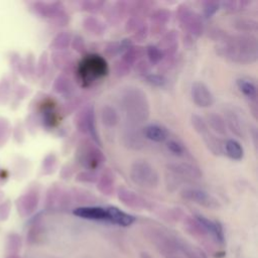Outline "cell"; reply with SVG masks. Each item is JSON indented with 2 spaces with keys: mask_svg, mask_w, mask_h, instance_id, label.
<instances>
[{
  "mask_svg": "<svg viewBox=\"0 0 258 258\" xmlns=\"http://www.w3.org/2000/svg\"><path fill=\"white\" fill-rule=\"evenodd\" d=\"M215 49L218 55L234 63H253L258 58V42L252 34L227 33Z\"/></svg>",
  "mask_w": 258,
  "mask_h": 258,
  "instance_id": "1",
  "label": "cell"
},
{
  "mask_svg": "<svg viewBox=\"0 0 258 258\" xmlns=\"http://www.w3.org/2000/svg\"><path fill=\"white\" fill-rule=\"evenodd\" d=\"M119 105L129 124L138 125L149 118V102L146 94L140 88H124L119 96Z\"/></svg>",
  "mask_w": 258,
  "mask_h": 258,
  "instance_id": "2",
  "label": "cell"
},
{
  "mask_svg": "<svg viewBox=\"0 0 258 258\" xmlns=\"http://www.w3.org/2000/svg\"><path fill=\"white\" fill-rule=\"evenodd\" d=\"M109 67L106 59L96 53H91L83 57L79 62L76 76L80 85L84 88L91 87L100 79L106 77Z\"/></svg>",
  "mask_w": 258,
  "mask_h": 258,
  "instance_id": "3",
  "label": "cell"
},
{
  "mask_svg": "<svg viewBox=\"0 0 258 258\" xmlns=\"http://www.w3.org/2000/svg\"><path fill=\"white\" fill-rule=\"evenodd\" d=\"M76 160L87 170H96L103 165L106 157L99 146L89 140H82L76 149Z\"/></svg>",
  "mask_w": 258,
  "mask_h": 258,
  "instance_id": "4",
  "label": "cell"
},
{
  "mask_svg": "<svg viewBox=\"0 0 258 258\" xmlns=\"http://www.w3.org/2000/svg\"><path fill=\"white\" fill-rule=\"evenodd\" d=\"M129 176L135 184L145 188H155L159 183V175L155 167L142 159L135 160L130 165Z\"/></svg>",
  "mask_w": 258,
  "mask_h": 258,
  "instance_id": "5",
  "label": "cell"
},
{
  "mask_svg": "<svg viewBox=\"0 0 258 258\" xmlns=\"http://www.w3.org/2000/svg\"><path fill=\"white\" fill-rule=\"evenodd\" d=\"M64 8L60 1H36L31 4L32 11L38 17L51 20L58 25H66L69 21V15Z\"/></svg>",
  "mask_w": 258,
  "mask_h": 258,
  "instance_id": "6",
  "label": "cell"
},
{
  "mask_svg": "<svg viewBox=\"0 0 258 258\" xmlns=\"http://www.w3.org/2000/svg\"><path fill=\"white\" fill-rule=\"evenodd\" d=\"M176 19L180 26L192 36H201L205 31V24L201 14L191 9L187 4L182 3L175 11Z\"/></svg>",
  "mask_w": 258,
  "mask_h": 258,
  "instance_id": "7",
  "label": "cell"
},
{
  "mask_svg": "<svg viewBox=\"0 0 258 258\" xmlns=\"http://www.w3.org/2000/svg\"><path fill=\"white\" fill-rule=\"evenodd\" d=\"M74 125L79 132L89 135L93 142L97 145H101V140L96 129L95 110L93 105L83 106L75 113Z\"/></svg>",
  "mask_w": 258,
  "mask_h": 258,
  "instance_id": "8",
  "label": "cell"
},
{
  "mask_svg": "<svg viewBox=\"0 0 258 258\" xmlns=\"http://www.w3.org/2000/svg\"><path fill=\"white\" fill-rule=\"evenodd\" d=\"M180 197L185 201L195 203L207 209L216 210L221 207L220 202L213 195L204 189L196 187H184L180 191Z\"/></svg>",
  "mask_w": 258,
  "mask_h": 258,
  "instance_id": "9",
  "label": "cell"
},
{
  "mask_svg": "<svg viewBox=\"0 0 258 258\" xmlns=\"http://www.w3.org/2000/svg\"><path fill=\"white\" fill-rule=\"evenodd\" d=\"M166 168L177 179H199L203 177L202 169L198 165L186 161L170 162L166 165Z\"/></svg>",
  "mask_w": 258,
  "mask_h": 258,
  "instance_id": "10",
  "label": "cell"
},
{
  "mask_svg": "<svg viewBox=\"0 0 258 258\" xmlns=\"http://www.w3.org/2000/svg\"><path fill=\"white\" fill-rule=\"evenodd\" d=\"M39 203V191L36 187L30 188L16 200V209L21 217H28L35 212Z\"/></svg>",
  "mask_w": 258,
  "mask_h": 258,
  "instance_id": "11",
  "label": "cell"
},
{
  "mask_svg": "<svg viewBox=\"0 0 258 258\" xmlns=\"http://www.w3.org/2000/svg\"><path fill=\"white\" fill-rule=\"evenodd\" d=\"M190 96L192 102L201 108H209L215 102L213 93L203 82H195L191 85Z\"/></svg>",
  "mask_w": 258,
  "mask_h": 258,
  "instance_id": "12",
  "label": "cell"
},
{
  "mask_svg": "<svg viewBox=\"0 0 258 258\" xmlns=\"http://www.w3.org/2000/svg\"><path fill=\"white\" fill-rule=\"evenodd\" d=\"M117 197L123 205L134 210H143L150 207V204L148 201H146L144 198L140 197L135 191L125 186L118 187Z\"/></svg>",
  "mask_w": 258,
  "mask_h": 258,
  "instance_id": "13",
  "label": "cell"
},
{
  "mask_svg": "<svg viewBox=\"0 0 258 258\" xmlns=\"http://www.w3.org/2000/svg\"><path fill=\"white\" fill-rule=\"evenodd\" d=\"M158 48L161 50L163 54V59H172L178 49V34L177 31L171 29L165 32L160 38L158 44Z\"/></svg>",
  "mask_w": 258,
  "mask_h": 258,
  "instance_id": "14",
  "label": "cell"
},
{
  "mask_svg": "<svg viewBox=\"0 0 258 258\" xmlns=\"http://www.w3.org/2000/svg\"><path fill=\"white\" fill-rule=\"evenodd\" d=\"M195 218L198 220V222L201 224L207 235H210L217 243L219 244H224L225 242V235H224V230L220 222L218 221H213L208 219L205 216L202 215H196Z\"/></svg>",
  "mask_w": 258,
  "mask_h": 258,
  "instance_id": "15",
  "label": "cell"
},
{
  "mask_svg": "<svg viewBox=\"0 0 258 258\" xmlns=\"http://www.w3.org/2000/svg\"><path fill=\"white\" fill-rule=\"evenodd\" d=\"M225 113V122L227 125V129L234 133L237 137L245 139L246 138V128L244 122L240 115L233 109L227 108L224 111Z\"/></svg>",
  "mask_w": 258,
  "mask_h": 258,
  "instance_id": "16",
  "label": "cell"
},
{
  "mask_svg": "<svg viewBox=\"0 0 258 258\" xmlns=\"http://www.w3.org/2000/svg\"><path fill=\"white\" fill-rule=\"evenodd\" d=\"M74 215L91 221H100V222H109V214L107 208L102 207H79L74 210Z\"/></svg>",
  "mask_w": 258,
  "mask_h": 258,
  "instance_id": "17",
  "label": "cell"
},
{
  "mask_svg": "<svg viewBox=\"0 0 258 258\" xmlns=\"http://www.w3.org/2000/svg\"><path fill=\"white\" fill-rule=\"evenodd\" d=\"M136 125L129 124L123 131L122 138L123 143L130 149L133 150H140L145 145V138L142 134V130L139 131L135 128Z\"/></svg>",
  "mask_w": 258,
  "mask_h": 258,
  "instance_id": "18",
  "label": "cell"
},
{
  "mask_svg": "<svg viewBox=\"0 0 258 258\" xmlns=\"http://www.w3.org/2000/svg\"><path fill=\"white\" fill-rule=\"evenodd\" d=\"M127 15H129L128 1H116L106 10L107 20L113 24L118 23Z\"/></svg>",
  "mask_w": 258,
  "mask_h": 258,
  "instance_id": "19",
  "label": "cell"
},
{
  "mask_svg": "<svg viewBox=\"0 0 258 258\" xmlns=\"http://www.w3.org/2000/svg\"><path fill=\"white\" fill-rule=\"evenodd\" d=\"M97 189L105 196H112L115 190V178L113 172L109 168H105L98 176L96 181Z\"/></svg>",
  "mask_w": 258,
  "mask_h": 258,
  "instance_id": "20",
  "label": "cell"
},
{
  "mask_svg": "<svg viewBox=\"0 0 258 258\" xmlns=\"http://www.w3.org/2000/svg\"><path fill=\"white\" fill-rule=\"evenodd\" d=\"M51 60L55 68L61 71L64 75L71 73L74 68V58L73 55L66 51H53L51 54Z\"/></svg>",
  "mask_w": 258,
  "mask_h": 258,
  "instance_id": "21",
  "label": "cell"
},
{
  "mask_svg": "<svg viewBox=\"0 0 258 258\" xmlns=\"http://www.w3.org/2000/svg\"><path fill=\"white\" fill-rule=\"evenodd\" d=\"M142 134L145 139L153 142H163L168 138L167 129L159 124H148L142 129Z\"/></svg>",
  "mask_w": 258,
  "mask_h": 258,
  "instance_id": "22",
  "label": "cell"
},
{
  "mask_svg": "<svg viewBox=\"0 0 258 258\" xmlns=\"http://www.w3.org/2000/svg\"><path fill=\"white\" fill-rule=\"evenodd\" d=\"M108 214H109V219L110 223L122 226V227H128L132 225L135 221L134 216L125 213L124 211L118 209L117 207H108Z\"/></svg>",
  "mask_w": 258,
  "mask_h": 258,
  "instance_id": "23",
  "label": "cell"
},
{
  "mask_svg": "<svg viewBox=\"0 0 258 258\" xmlns=\"http://www.w3.org/2000/svg\"><path fill=\"white\" fill-rule=\"evenodd\" d=\"M201 138L203 139L207 148L212 152V154L216 156H221L224 154V143L210 129L203 133L201 135Z\"/></svg>",
  "mask_w": 258,
  "mask_h": 258,
  "instance_id": "24",
  "label": "cell"
},
{
  "mask_svg": "<svg viewBox=\"0 0 258 258\" xmlns=\"http://www.w3.org/2000/svg\"><path fill=\"white\" fill-rule=\"evenodd\" d=\"M82 25L86 31L94 35H102L106 31L105 22L93 15L86 16L82 21Z\"/></svg>",
  "mask_w": 258,
  "mask_h": 258,
  "instance_id": "25",
  "label": "cell"
},
{
  "mask_svg": "<svg viewBox=\"0 0 258 258\" xmlns=\"http://www.w3.org/2000/svg\"><path fill=\"white\" fill-rule=\"evenodd\" d=\"M131 45H133V41L130 38H124L120 41L109 42L104 49V53L107 57L112 58L118 54L122 55Z\"/></svg>",
  "mask_w": 258,
  "mask_h": 258,
  "instance_id": "26",
  "label": "cell"
},
{
  "mask_svg": "<svg viewBox=\"0 0 258 258\" xmlns=\"http://www.w3.org/2000/svg\"><path fill=\"white\" fill-rule=\"evenodd\" d=\"M155 2L143 0V1H129V15L130 16H138L143 18L145 15L150 14L153 10Z\"/></svg>",
  "mask_w": 258,
  "mask_h": 258,
  "instance_id": "27",
  "label": "cell"
},
{
  "mask_svg": "<svg viewBox=\"0 0 258 258\" xmlns=\"http://www.w3.org/2000/svg\"><path fill=\"white\" fill-rule=\"evenodd\" d=\"M233 27L242 34H251L258 29V22L253 18L237 17L232 21Z\"/></svg>",
  "mask_w": 258,
  "mask_h": 258,
  "instance_id": "28",
  "label": "cell"
},
{
  "mask_svg": "<svg viewBox=\"0 0 258 258\" xmlns=\"http://www.w3.org/2000/svg\"><path fill=\"white\" fill-rule=\"evenodd\" d=\"M205 120H206L209 128H211L214 132H216L217 134L222 135V136L227 135L228 129H227V125H226V122H225V119L223 116H221L220 114H217L215 112H212L207 115Z\"/></svg>",
  "mask_w": 258,
  "mask_h": 258,
  "instance_id": "29",
  "label": "cell"
},
{
  "mask_svg": "<svg viewBox=\"0 0 258 258\" xmlns=\"http://www.w3.org/2000/svg\"><path fill=\"white\" fill-rule=\"evenodd\" d=\"M52 90L54 93L62 95V96H69L74 91V85L72 80L64 74L58 75L52 84Z\"/></svg>",
  "mask_w": 258,
  "mask_h": 258,
  "instance_id": "30",
  "label": "cell"
},
{
  "mask_svg": "<svg viewBox=\"0 0 258 258\" xmlns=\"http://www.w3.org/2000/svg\"><path fill=\"white\" fill-rule=\"evenodd\" d=\"M100 118L102 123L109 128L115 127L120 121V117L117 110L111 105H104L101 108Z\"/></svg>",
  "mask_w": 258,
  "mask_h": 258,
  "instance_id": "31",
  "label": "cell"
},
{
  "mask_svg": "<svg viewBox=\"0 0 258 258\" xmlns=\"http://www.w3.org/2000/svg\"><path fill=\"white\" fill-rule=\"evenodd\" d=\"M73 34L70 31H60L50 41L49 48L54 51L66 50L72 42Z\"/></svg>",
  "mask_w": 258,
  "mask_h": 258,
  "instance_id": "32",
  "label": "cell"
},
{
  "mask_svg": "<svg viewBox=\"0 0 258 258\" xmlns=\"http://www.w3.org/2000/svg\"><path fill=\"white\" fill-rule=\"evenodd\" d=\"M224 153L233 160H241L244 156V149L236 139H228L224 143Z\"/></svg>",
  "mask_w": 258,
  "mask_h": 258,
  "instance_id": "33",
  "label": "cell"
},
{
  "mask_svg": "<svg viewBox=\"0 0 258 258\" xmlns=\"http://www.w3.org/2000/svg\"><path fill=\"white\" fill-rule=\"evenodd\" d=\"M236 85L239 89V91L245 95L250 101L256 102L257 100V87L256 85L247 79L240 78L236 80Z\"/></svg>",
  "mask_w": 258,
  "mask_h": 258,
  "instance_id": "34",
  "label": "cell"
},
{
  "mask_svg": "<svg viewBox=\"0 0 258 258\" xmlns=\"http://www.w3.org/2000/svg\"><path fill=\"white\" fill-rule=\"evenodd\" d=\"M143 56H145V47L133 44L121 55V59L133 67V64Z\"/></svg>",
  "mask_w": 258,
  "mask_h": 258,
  "instance_id": "35",
  "label": "cell"
},
{
  "mask_svg": "<svg viewBox=\"0 0 258 258\" xmlns=\"http://www.w3.org/2000/svg\"><path fill=\"white\" fill-rule=\"evenodd\" d=\"M171 12L166 8H158L151 11L149 14V19L152 24L166 25V23L170 20Z\"/></svg>",
  "mask_w": 258,
  "mask_h": 258,
  "instance_id": "36",
  "label": "cell"
},
{
  "mask_svg": "<svg viewBox=\"0 0 258 258\" xmlns=\"http://www.w3.org/2000/svg\"><path fill=\"white\" fill-rule=\"evenodd\" d=\"M250 4L251 1L249 0H225L220 2V8L222 7L224 10L230 13H234L244 10Z\"/></svg>",
  "mask_w": 258,
  "mask_h": 258,
  "instance_id": "37",
  "label": "cell"
},
{
  "mask_svg": "<svg viewBox=\"0 0 258 258\" xmlns=\"http://www.w3.org/2000/svg\"><path fill=\"white\" fill-rule=\"evenodd\" d=\"M79 4H80L81 10L93 14L104 9L106 2L101 0H83Z\"/></svg>",
  "mask_w": 258,
  "mask_h": 258,
  "instance_id": "38",
  "label": "cell"
},
{
  "mask_svg": "<svg viewBox=\"0 0 258 258\" xmlns=\"http://www.w3.org/2000/svg\"><path fill=\"white\" fill-rule=\"evenodd\" d=\"M145 55L150 64H158L163 60V54L157 45L149 44L145 47Z\"/></svg>",
  "mask_w": 258,
  "mask_h": 258,
  "instance_id": "39",
  "label": "cell"
},
{
  "mask_svg": "<svg viewBox=\"0 0 258 258\" xmlns=\"http://www.w3.org/2000/svg\"><path fill=\"white\" fill-rule=\"evenodd\" d=\"M56 165H57L56 155L53 153H49L42 160L41 171L43 174H51L54 172Z\"/></svg>",
  "mask_w": 258,
  "mask_h": 258,
  "instance_id": "40",
  "label": "cell"
},
{
  "mask_svg": "<svg viewBox=\"0 0 258 258\" xmlns=\"http://www.w3.org/2000/svg\"><path fill=\"white\" fill-rule=\"evenodd\" d=\"M6 248L9 254H18L21 249V237L16 233H11L7 237Z\"/></svg>",
  "mask_w": 258,
  "mask_h": 258,
  "instance_id": "41",
  "label": "cell"
},
{
  "mask_svg": "<svg viewBox=\"0 0 258 258\" xmlns=\"http://www.w3.org/2000/svg\"><path fill=\"white\" fill-rule=\"evenodd\" d=\"M190 123H191V126H192L194 130L200 136L210 129L208 124H207V122H206V120L202 116H200L198 114H192L190 116Z\"/></svg>",
  "mask_w": 258,
  "mask_h": 258,
  "instance_id": "42",
  "label": "cell"
},
{
  "mask_svg": "<svg viewBox=\"0 0 258 258\" xmlns=\"http://www.w3.org/2000/svg\"><path fill=\"white\" fill-rule=\"evenodd\" d=\"M144 79L146 83L156 88H165L168 84V80L161 74H148Z\"/></svg>",
  "mask_w": 258,
  "mask_h": 258,
  "instance_id": "43",
  "label": "cell"
},
{
  "mask_svg": "<svg viewBox=\"0 0 258 258\" xmlns=\"http://www.w3.org/2000/svg\"><path fill=\"white\" fill-rule=\"evenodd\" d=\"M98 174L96 171L94 170H83L77 173L75 179L78 182H82V183H96L97 179H98Z\"/></svg>",
  "mask_w": 258,
  "mask_h": 258,
  "instance_id": "44",
  "label": "cell"
},
{
  "mask_svg": "<svg viewBox=\"0 0 258 258\" xmlns=\"http://www.w3.org/2000/svg\"><path fill=\"white\" fill-rule=\"evenodd\" d=\"M131 69H132V67L129 66L128 63H126L125 61H123L121 58L115 60L113 63V73L118 78H123V77L129 75Z\"/></svg>",
  "mask_w": 258,
  "mask_h": 258,
  "instance_id": "45",
  "label": "cell"
},
{
  "mask_svg": "<svg viewBox=\"0 0 258 258\" xmlns=\"http://www.w3.org/2000/svg\"><path fill=\"white\" fill-rule=\"evenodd\" d=\"M145 21L143 20V18L138 17V16H128L124 28L125 31L128 33H134Z\"/></svg>",
  "mask_w": 258,
  "mask_h": 258,
  "instance_id": "46",
  "label": "cell"
},
{
  "mask_svg": "<svg viewBox=\"0 0 258 258\" xmlns=\"http://www.w3.org/2000/svg\"><path fill=\"white\" fill-rule=\"evenodd\" d=\"M167 149L176 156H182L185 154V148L181 142L175 139H169L166 142Z\"/></svg>",
  "mask_w": 258,
  "mask_h": 258,
  "instance_id": "47",
  "label": "cell"
},
{
  "mask_svg": "<svg viewBox=\"0 0 258 258\" xmlns=\"http://www.w3.org/2000/svg\"><path fill=\"white\" fill-rule=\"evenodd\" d=\"M220 9V2L218 1H205L203 2V14L206 18L212 17Z\"/></svg>",
  "mask_w": 258,
  "mask_h": 258,
  "instance_id": "48",
  "label": "cell"
},
{
  "mask_svg": "<svg viewBox=\"0 0 258 258\" xmlns=\"http://www.w3.org/2000/svg\"><path fill=\"white\" fill-rule=\"evenodd\" d=\"M150 68H151V64L148 62L147 59H144V58H141L139 60H137L132 69L134 70V72L138 75H141V76H147L148 74H150Z\"/></svg>",
  "mask_w": 258,
  "mask_h": 258,
  "instance_id": "49",
  "label": "cell"
},
{
  "mask_svg": "<svg viewBox=\"0 0 258 258\" xmlns=\"http://www.w3.org/2000/svg\"><path fill=\"white\" fill-rule=\"evenodd\" d=\"M47 56H48L47 52L43 51L40 54L39 59L36 63V72L39 77H42L43 75H45V73L47 71V68H48V57Z\"/></svg>",
  "mask_w": 258,
  "mask_h": 258,
  "instance_id": "50",
  "label": "cell"
},
{
  "mask_svg": "<svg viewBox=\"0 0 258 258\" xmlns=\"http://www.w3.org/2000/svg\"><path fill=\"white\" fill-rule=\"evenodd\" d=\"M149 34V26L146 22H144L134 33L132 36V41H143L147 38Z\"/></svg>",
  "mask_w": 258,
  "mask_h": 258,
  "instance_id": "51",
  "label": "cell"
},
{
  "mask_svg": "<svg viewBox=\"0 0 258 258\" xmlns=\"http://www.w3.org/2000/svg\"><path fill=\"white\" fill-rule=\"evenodd\" d=\"M71 45H72L73 49L75 51H77L78 53H84L87 50L86 42L81 35H73Z\"/></svg>",
  "mask_w": 258,
  "mask_h": 258,
  "instance_id": "52",
  "label": "cell"
},
{
  "mask_svg": "<svg viewBox=\"0 0 258 258\" xmlns=\"http://www.w3.org/2000/svg\"><path fill=\"white\" fill-rule=\"evenodd\" d=\"M9 133H10L9 122L4 118H0V145L6 142V140L9 137Z\"/></svg>",
  "mask_w": 258,
  "mask_h": 258,
  "instance_id": "53",
  "label": "cell"
},
{
  "mask_svg": "<svg viewBox=\"0 0 258 258\" xmlns=\"http://www.w3.org/2000/svg\"><path fill=\"white\" fill-rule=\"evenodd\" d=\"M11 211V203L10 201H5L0 204V221H5L9 217Z\"/></svg>",
  "mask_w": 258,
  "mask_h": 258,
  "instance_id": "54",
  "label": "cell"
},
{
  "mask_svg": "<svg viewBox=\"0 0 258 258\" xmlns=\"http://www.w3.org/2000/svg\"><path fill=\"white\" fill-rule=\"evenodd\" d=\"M74 166L72 164H66L62 166L60 172H59V176L61 178H70V176L73 175L74 173Z\"/></svg>",
  "mask_w": 258,
  "mask_h": 258,
  "instance_id": "55",
  "label": "cell"
},
{
  "mask_svg": "<svg viewBox=\"0 0 258 258\" xmlns=\"http://www.w3.org/2000/svg\"><path fill=\"white\" fill-rule=\"evenodd\" d=\"M250 134H251V137L253 139V142H254V145L257 146V129L255 126H252L250 128Z\"/></svg>",
  "mask_w": 258,
  "mask_h": 258,
  "instance_id": "56",
  "label": "cell"
},
{
  "mask_svg": "<svg viewBox=\"0 0 258 258\" xmlns=\"http://www.w3.org/2000/svg\"><path fill=\"white\" fill-rule=\"evenodd\" d=\"M140 258H151V256L148 253H146V252H142L140 254Z\"/></svg>",
  "mask_w": 258,
  "mask_h": 258,
  "instance_id": "57",
  "label": "cell"
},
{
  "mask_svg": "<svg viewBox=\"0 0 258 258\" xmlns=\"http://www.w3.org/2000/svg\"><path fill=\"white\" fill-rule=\"evenodd\" d=\"M4 173H5V171L2 170V169H0V179H4V177H5Z\"/></svg>",
  "mask_w": 258,
  "mask_h": 258,
  "instance_id": "58",
  "label": "cell"
},
{
  "mask_svg": "<svg viewBox=\"0 0 258 258\" xmlns=\"http://www.w3.org/2000/svg\"><path fill=\"white\" fill-rule=\"evenodd\" d=\"M7 258H19V256L17 254H9Z\"/></svg>",
  "mask_w": 258,
  "mask_h": 258,
  "instance_id": "59",
  "label": "cell"
}]
</instances>
